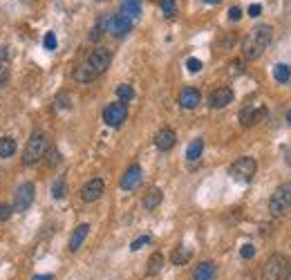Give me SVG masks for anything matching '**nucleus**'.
<instances>
[{
  "label": "nucleus",
  "instance_id": "8",
  "mask_svg": "<svg viewBox=\"0 0 291 280\" xmlns=\"http://www.w3.org/2000/svg\"><path fill=\"white\" fill-rule=\"evenodd\" d=\"M284 276V258L273 253L266 260L264 269H262V280H282Z\"/></svg>",
  "mask_w": 291,
  "mask_h": 280
},
{
  "label": "nucleus",
  "instance_id": "10",
  "mask_svg": "<svg viewBox=\"0 0 291 280\" xmlns=\"http://www.w3.org/2000/svg\"><path fill=\"white\" fill-rule=\"evenodd\" d=\"M132 30V21L128 16H123V14H114V16H110L108 21V32H112L114 36H126L128 32Z\"/></svg>",
  "mask_w": 291,
  "mask_h": 280
},
{
  "label": "nucleus",
  "instance_id": "33",
  "mask_svg": "<svg viewBox=\"0 0 291 280\" xmlns=\"http://www.w3.org/2000/svg\"><path fill=\"white\" fill-rule=\"evenodd\" d=\"M9 83V70L7 67H0V90Z\"/></svg>",
  "mask_w": 291,
  "mask_h": 280
},
{
  "label": "nucleus",
  "instance_id": "41",
  "mask_svg": "<svg viewBox=\"0 0 291 280\" xmlns=\"http://www.w3.org/2000/svg\"><path fill=\"white\" fill-rule=\"evenodd\" d=\"M287 280H291V264H289V269H287Z\"/></svg>",
  "mask_w": 291,
  "mask_h": 280
},
{
  "label": "nucleus",
  "instance_id": "38",
  "mask_svg": "<svg viewBox=\"0 0 291 280\" xmlns=\"http://www.w3.org/2000/svg\"><path fill=\"white\" fill-rule=\"evenodd\" d=\"M32 280H54V276H50V273H45V276H34Z\"/></svg>",
  "mask_w": 291,
  "mask_h": 280
},
{
  "label": "nucleus",
  "instance_id": "9",
  "mask_svg": "<svg viewBox=\"0 0 291 280\" xmlns=\"http://www.w3.org/2000/svg\"><path fill=\"white\" fill-rule=\"evenodd\" d=\"M103 193H106V182L97 177V180H90L88 184L81 188V200L83 202H97Z\"/></svg>",
  "mask_w": 291,
  "mask_h": 280
},
{
  "label": "nucleus",
  "instance_id": "30",
  "mask_svg": "<svg viewBox=\"0 0 291 280\" xmlns=\"http://www.w3.org/2000/svg\"><path fill=\"white\" fill-rule=\"evenodd\" d=\"M240 255H242L244 260L253 258V255H255V247H253V244H244V247L240 249Z\"/></svg>",
  "mask_w": 291,
  "mask_h": 280
},
{
  "label": "nucleus",
  "instance_id": "18",
  "mask_svg": "<svg viewBox=\"0 0 291 280\" xmlns=\"http://www.w3.org/2000/svg\"><path fill=\"white\" fill-rule=\"evenodd\" d=\"M161 200H164V193H161V188H150V191L144 195V209L146 211H152V209H157V206L161 204Z\"/></svg>",
  "mask_w": 291,
  "mask_h": 280
},
{
  "label": "nucleus",
  "instance_id": "12",
  "mask_svg": "<svg viewBox=\"0 0 291 280\" xmlns=\"http://www.w3.org/2000/svg\"><path fill=\"white\" fill-rule=\"evenodd\" d=\"M175 144H177V134H175V130H170V128H161L159 132H157V137H155V146L159 148V151H164V153L173 151Z\"/></svg>",
  "mask_w": 291,
  "mask_h": 280
},
{
  "label": "nucleus",
  "instance_id": "21",
  "mask_svg": "<svg viewBox=\"0 0 291 280\" xmlns=\"http://www.w3.org/2000/svg\"><path fill=\"white\" fill-rule=\"evenodd\" d=\"M190 255H193V251L190 247H186V244H179L177 249L170 253V260H173V264H186L190 260Z\"/></svg>",
  "mask_w": 291,
  "mask_h": 280
},
{
  "label": "nucleus",
  "instance_id": "2",
  "mask_svg": "<svg viewBox=\"0 0 291 280\" xmlns=\"http://www.w3.org/2000/svg\"><path fill=\"white\" fill-rule=\"evenodd\" d=\"M271 36H273V30L271 25H257L249 32V36L242 41V56L249 61L260 59L262 52L266 50V45L271 43Z\"/></svg>",
  "mask_w": 291,
  "mask_h": 280
},
{
  "label": "nucleus",
  "instance_id": "31",
  "mask_svg": "<svg viewBox=\"0 0 291 280\" xmlns=\"http://www.w3.org/2000/svg\"><path fill=\"white\" fill-rule=\"evenodd\" d=\"M12 211H14V206H9V204H0V222H5V220L12 218Z\"/></svg>",
  "mask_w": 291,
  "mask_h": 280
},
{
  "label": "nucleus",
  "instance_id": "22",
  "mask_svg": "<svg viewBox=\"0 0 291 280\" xmlns=\"http://www.w3.org/2000/svg\"><path fill=\"white\" fill-rule=\"evenodd\" d=\"M161 267H164V255H161V253H152L150 258H148L146 273H148V276H157V273L161 271Z\"/></svg>",
  "mask_w": 291,
  "mask_h": 280
},
{
  "label": "nucleus",
  "instance_id": "20",
  "mask_svg": "<svg viewBox=\"0 0 291 280\" xmlns=\"http://www.w3.org/2000/svg\"><path fill=\"white\" fill-rule=\"evenodd\" d=\"M121 14L128 16L130 21L141 16V0H123L121 3Z\"/></svg>",
  "mask_w": 291,
  "mask_h": 280
},
{
  "label": "nucleus",
  "instance_id": "15",
  "mask_svg": "<svg viewBox=\"0 0 291 280\" xmlns=\"http://www.w3.org/2000/svg\"><path fill=\"white\" fill-rule=\"evenodd\" d=\"M199 101H202V94L195 88H186L179 92V105H182L184 110H195L199 105Z\"/></svg>",
  "mask_w": 291,
  "mask_h": 280
},
{
  "label": "nucleus",
  "instance_id": "3",
  "mask_svg": "<svg viewBox=\"0 0 291 280\" xmlns=\"http://www.w3.org/2000/svg\"><path fill=\"white\" fill-rule=\"evenodd\" d=\"M45 153H47V134L43 130H36V132H32L25 153H23V164L25 166H34V164H38L45 157Z\"/></svg>",
  "mask_w": 291,
  "mask_h": 280
},
{
  "label": "nucleus",
  "instance_id": "29",
  "mask_svg": "<svg viewBox=\"0 0 291 280\" xmlns=\"http://www.w3.org/2000/svg\"><path fill=\"white\" fill-rule=\"evenodd\" d=\"M43 45H45V50H56V36H54V32H47L45 34V41H43Z\"/></svg>",
  "mask_w": 291,
  "mask_h": 280
},
{
  "label": "nucleus",
  "instance_id": "14",
  "mask_svg": "<svg viewBox=\"0 0 291 280\" xmlns=\"http://www.w3.org/2000/svg\"><path fill=\"white\" fill-rule=\"evenodd\" d=\"M262 119H266V108H244L240 110V123L242 125H253L260 123Z\"/></svg>",
  "mask_w": 291,
  "mask_h": 280
},
{
  "label": "nucleus",
  "instance_id": "42",
  "mask_svg": "<svg viewBox=\"0 0 291 280\" xmlns=\"http://www.w3.org/2000/svg\"><path fill=\"white\" fill-rule=\"evenodd\" d=\"M287 121L291 123V110H289V112H287Z\"/></svg>",
  "mask_w": 291,
  "mask_h": 280
},
{
  "label": "nucleus",
  "instance_id": "37",
  "mask_svg": "<svg viewBox=\"0 0 291 280\" xmlns=\"http://www.w3.org/2000/svg\"><path fill=\"white\" fill-rule=\"evenodd\" d=\"M9 59V47H0V61H7Z\"/></svg>",
  "mask_w": 291,
  "mask_h": 280
},
{
  "label": "nucleus",
  "instance_id": "1",
  "mask_svg": "<svg viewBox=\"0 0 291 280\" xmlns=\"http://www.w3.org/2000/svg\"><path fill=\"white\" fill-rule=\"evenodd\" d=\"M110 61H112V54H110L108 47H97L92 50V54L88 56V61L81 63L79 67L74 70V79L79 83H90L97 76H101L103 72L110 67Z\"/></svg>",
  "mask_w": 291,
  "mask_h": 280
},
{
  "label": "nucleus",
  "instance_id": "7",
  "mask_svg": "<svg viewBox=\"0 0 291 280\" xmlns=\"http://www.w3.org/2000/svg\"><path fill=\"white\" fill-rule=\"evenodd\" d=\"M126 117H128V108L121 101L110 103V105H106V110H103V121H106L110 128H119V125L126 121Z\"/></svg>",
  "mask_w": 291,
  "mask_h": 280
},
{
  "label": "nucleus",
  "instance_id": "5",
  "mask_svg": "<svg viewBox=\"0 0 291 280\" xmlns=\"http://www.w3.org/2000/svg\"><path fill=\"white\" fill-rule=\"evenodd\" d=\"M255 171H257V164H255L253 157H237L235 162L231 164V175H233V180H237V182H251L255 175Z\"/></svg>",
  "mask_w": 291,
  "mask_h": 280
},
{
  "label": "nucleus",
  "instance_id": "23",
  "mask_svg": "<svg viewBox=\"0 0 291 280\" xmlns=\"http://www.w3.org/2000/svg\"><path fill=\"white\" fill-rule=\"evenodd\" d=\"M16 153V139L14 137H0V157L9 159Z\"/></svg>",
  "mask_w": 291,
  "mask_h": 280
},
{
  "label": "nucleus",
  "instance_id": "17",
  "mask_svg": "<svg viewBox=\"0 0 291 280\" xmlns=\"http://www.w3.org/2000/svg\"><path fill=\"white\" fill-rule=\"evenodd\" d=\"M88 233H90V224H79V226H76L72 238H70V251H79L81 244H83L85 238H88Z\"/></svg>",
  "mask_w": 291,
  "mask_h": 280
},
{
  "label": "nucleus",
  "instance_id": "25",
  "mask_svg": "<svg viewBox=\"0 0 291 280\" xmlns=\"http://www.w3.org/2000/svg\"><path fill=\"white\" fill-rule=\"evenodd\" d=\"M117 96H119V101H121V103H128V101L135 99V90H132V85L121 83L117 88Z\"/></svg>",
  "mask_w": 291,
  "mask_h": 280
},
{
  "label": "nucleus",
  "instance_id": "26",
  "mask_svg": "<svg viewBox=\"0 0 291 280\" xmlns=\"http://www.w3.org/2000/svg\"><path fill=\"white\" fill-rule=\"evenodd\" d=\"M159 5H161V12H164L166 18H173L177 14V3L175 0H159Z\"/></svg>",
  "mask_w": 291,
  "mask_h": 280
},
{
  "label": "nucleus",
  "instance_id": "6",
  "mask_svg": "<svg viewBox=\"0 0 291 280\" xmlns=\"http://www.w3.org/2000/svg\"><path fill=\"white\" fill-rule=\"evenodd\" d=\"M34 193H36V186L32 184V182H25V184H21L16 188V193H14V211H27L32 206V202H34Z\"/></svg>",
  "mask_w": 291,
  "mask_h": 280
},
{
  "label": "nucleus",
  "instance_id": "27",
  "mask_svg": "<svg viewBox=\"0 0 291 280\" xmlns=\"http://www.w3.org/2000/svg\"><path fill=\"white\" fill-rule=\"evenodd\" d=\"M52 197H54V200H63L65 197V180L63 177H59V180L52 184Z\"/></svg>",
  "mask_w": 291,
  "mask_h": 280
},
{
  "label": "nucleus",
  "instance_id": "40",
  "mask_svg": "<svg viewBox=\"0 0 291 280\" xmlns=\"http://www.w3.org/2000/svg\"><path fill=\"white\" fill-rule=\"evenodd\" d=\"M204 3H208V5H217V3H222V0H204Z\"/></svg>",
  "mask_w": 291,
  "mask_h": 280
},
{
  "label": "nucleus",
  "instance_id": "11",
  "mask_svg": "<svg viewBox=\"0 0 291 280\" xmlns=\"http://www.w3.org/2000/svg\"><path fill=\"white\" fill-rule=\"evenodd\" d=\"M141 177H144V171H141L139 164H132L121 177V188L123 191H135L137 186L141 184Z\"/></svg>",
  "mask_w": 291,
  "mask_h": 280
},
{
  "label": "nucleus",
  "instance_id": "4",
  "mask_svg": "<svg viewBox=\"0 0 291 280\" xmlns=\"http://www.w3.org/2000/svg\"><path fill=\"white\" fill-rule=\"evenodd\" d=\"M289 209H291V182L275 188L273 195H271V200H269V211H271L273 218L284 215Z\"/></svg>",
  "mask_w": 291,
  "mask_h": 280
},
{
  "label": "nucleus",
  "instance_id": "36",
  "mask_svg": "<svg viewBox=\"0 0 291 280\" xmlns=\"http://www.w3.org/2000/svg\"><path fill=\"white\" fill-rule=\"evenodd\" d=\"M260 14H262V7H260V5H251V7H249V16L257 18Z\"/></svg>",
  "mask_w": 291,
  "mask_h": 280
},
{
  "label": "nucleus",
  "instance_id": "13",
  "mask_svg": "<svg viewBox=\"0 0 291 280\" xmlns=\"http://www.w3.org/2000/svg\"><path fill=\"white\" fill-rule=\"evenodd\" d=\"M233 101V90L231 88H217V90H213L211 96H208V103H211V108H226L228 103Z\"/></svg>",
  "mask_w": 291,
  "mask_h": 280
},
{
  "label": "nucleus",
  "instance_id": "24",
  "mask_svg": "<svg viewBox=\"0 0 291 280\" xmlns=\"http://www.w3.org/2000/svg\"><path fill=\"white\" fill-rule=\"evenodd\" d=\"M273 79L278 81V83H287L291 79V67L287 63H278V65L273 67Z\"/></svg>",
  "mask_w": 291,
  "mask_h": 280
},
{
  "label": "nucleus",
  "instance_id": "28",
  "mask_svg": "<svg viewBox=\"0 0 291 280\" xmlns=\"http://www.w3.org/2000/svg\"><path fill=\"white\" fill-rule=\"evenodd\" d=\"M146 244H150V235H141V238H137L135 242L130 244V249L132 251H139L141 247H146Z\"/></svg>",
  "mask_w": 291,
  "mask_h": 280
},
{
  "label": "nucleus",
  "instance_id": "32",
  "mask_svg": "<svg viewBox=\"0 0 291 280\" xmlns=\"http://www.w3.org/2000/svg\"><path fill=\"white\" fill-rule=\"evenodd\" d=\"M186 67H188V72H199V70H202V61H199V59H188V61H186Z\"/></svg>",
  "mask_w": 291,
  "mask_h": 280
},
{
  "label": "nucleus",
  "instance_id": "34",
  "mask_svg": "<svg viewBox=\"0 0 291 280\" xmlns=\"http://www.w3.org/2000/svg\"><path fill=\"white\" fill-rule=\"evenodd\" d=\"M228 18H231V21H240V18H242V9L240 7H231V9H228Z\"/></svg>",
  "mask_w": 291,
  "mask_h": 280
},
{
  "label": "nucleus",
  "instance_id": "39",
  "mask_svg": "<svg viewBox=\"0 0 291 280\" xmlns=\"http://www.w3.org/2000/svg\"><path fill=\"white\" fill-rule=\"evenodd\" d=\"M284 155H287V164H291V148H284Z\"/></svg>",
  "mask_w": 291,
  "mask_h": 280
},
{
  "label": "nucleus",
  "instance_id": "19",
  "mask_svg": "<svg viewBox=\"0 0 291 280\" xmlns=\"http://www.w3.org/2000/svg\"><path fill=\"white\" fill-rule=\"evenodd\" d=\"M202 153H204V139H193V142L188 144V148H186V159H188L190 164H195V162H199V157H202Z\"/></svg>",
  "mask_w": 291,
  "mask_h": 280
},
{
  "label": "nucleus",
  "instance_id": "35",
  "mask_svg": "<svg viewBox=\"0 0 291 280\" xmlns=\"http://www.w3.org/2000/svg\"><path fill=\"white\" fill-rule=\"evenodd\" d=\"M228 72H231V74H242V61H233L231 65H228Z\"/></svg>",
  "mask_w": 291,
  "mask_h": 280
},
{
  "label": "nucleus",
  "instance_id": "16",
  "mask_svg": "<svg viewBox=\"0 0 291 280\" xmlns=\"http://www.w3.org/2000/svg\"><path fill=\"white\" fill-rule=\"evenodd\" d=\"M215 262H211V260H204V262L197 264V269H195L193 273V280H215Z\"/></svg>",
  "mask_w": 291,
  "mask_h": 280
}]
</instances>
